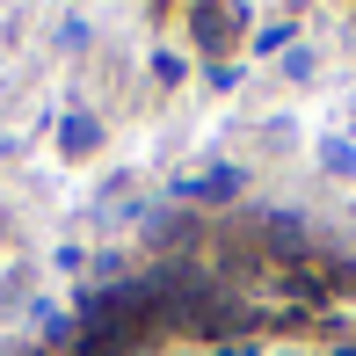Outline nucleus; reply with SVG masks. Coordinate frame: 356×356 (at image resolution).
Returning a JSON list of instances; mask_svg holds the SVG:
<instances>
[{"label": "nucleus", "mask_w": 356, "mask_h": 356, "mask_svg": "<svg viewBox=\"0 0 356 356\" xmlns=\"http://www.w3.org/2000/svg\"><path fill=\"white\" fill-rule=\"evenodd\" d=\"M189 29H197V44L204 51H225V44L248 29V8H225V0H197L189 8Z\"/></svg>", "instance_id": "nucleus-1"}, {"label": "nucleus", "mask_w": 356, "mask_h": 356, "mask_svg": "<svg viewBox=\"0 0 356 356\" xmlns=\"http://www.w3.org/2000/svg\"><path fill=\"white\" fill-rule=\"evenodd\" d=\"M175 197H182V204H233V197H240V175H233V168L189 175V182H175Z\"/></svg>", "instance_id": "nucleus-2"}, {"label": "nucleus", "mask_w": 356, "mask_h": 356, "mask_svg": "<svg viewBox=\"0 0 356 356\" xmlns=\"http://www.w3.org/2000/svg\"><path fill=\"white\" fill-rule=\"evenodd\" d=\"M95 145H102V124L88 109H66L58 117V153H95Z\"/></svg>", "instance_id": "nucleus-3"}, {"label": "nucleus", "mask_w": 356, "mask_h": 356, "mask_svg": "<svg viewBox=\"0 0 356 356\" xmlns=\"http://www.w3.org/2000/svg\"><path fill=\"white\" fill-rule=\"evenodd\" d=\"M320 168H327V175H349L356 168V145L349 138H327V145H320Z\"/></svg>", "instance_id": "nucleus-4"}, {"label": "nucleus", "mask_w": 356, "mask_h": 356, "mask_svg": "<svg viewBox=\"0 0 356 356\" xmlns=\"http://www.w3.org/2000/svg\"><path fill=\"white\" fill-rule=\"evenodd\" d=\"M145 225H153V240H160V248H168V240H175V233H182V240H189V211H182V218H175V211H160V218H145Z\"/></svg>", "instance_id": "nucleus-5"}, {"label": "nucleus", "mask_w": 356, "mask_h": 356, "mask_svg": "<svg viewBox=\"0 0 356 356\" xmlns=\"http://www.w3.org/2000/svg\"><path fill=\"white\" fill-rule=\"evenodd\" d=\"M58 44L80 51V44H88V15H58Z\"/></svg>", "instance_id": "nucleus-6"}, {"label": "nucleus", "mask_w": 356, "mask_h": 356, "mask_svg": "<svg viewBox=\"0 0 356 356\" xmlns=\"http://www.w3.org/2000/svg\"><path fill=\"white\" fill-rule=\"evenodd\" d=\"M291 37H298V29L277 22V29H262V37H254V51H291Z\"/></svg>", "instance_id": "nucleus-7"}, {"label": "nucleus", "mask_w": 356, "mask_h": 356, "mask_svg": "<svg viewBox=\"0 0 356 356\" xmlns=\"http://www.w3.org/2000/svg\"><path fill=\"white\" fill-rule=\"evenodd\" d=\"M218 356H254V349H248V342H225V349H218Z\"/></svg>", "instance_id": "nucleus-8"}]
</instances>
